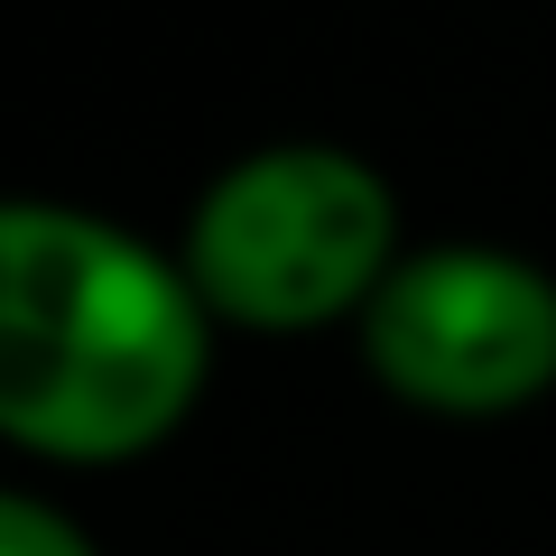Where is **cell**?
Segmentation results:
<instances>
[{
  "mask_svg": "<svg viewBox=\"0 0 556 556\" xmlns=\"http://www.w3.org/2000/svg\"><path fill=\"white\" fill-rule=\"evenodd\" d=\"M177 260L223 334H325L362 325L408 260L399 186L343 139H260L195 186Z\"/></svg>",
  "mask_w": 556,
  "mask_h": 556,
  "instance_id": "obj_2",
  "label": "cell"
},
{
  "mask_svg": "<svg viewBox=\"0 0 556 556\" xmlns=\"http://www.w3.org/2000/svg\"><path fill=\"white\" fill-rule=\"evenodd\" d=\"M362 371L427 417H510L556 390V269L510 241H408L353 325Z\"/></svg>",
  "mask_w": 556,
  "mask_h": 556,
  "instance_id": "obj_3",
  "label": "cell"
},
{
  "mask_svg": "<svg viewBox=\"0 0 556 556\" xmlns=\"http://www.w3.org/2000/svg\"><path fill=\"white\" fill-rule=\"evenodd\" d=\"M214 334L177 241L65 195H0V445L139 464L195 417Z\"/></svg>",
  "mask_w": 556,
  "mask_h": 556,
  "instance_id": "obj_1",
  "label": "cell"
},
{
  "mask_svg": "<svg viewBox=\"0 0 556 556\" xmlns=\"http://www.w3.org/2000/svg\"><path fill=\"white\" fill-rule=\"evenodd\" d=\"M0 556H102L65 501L28 492V482H0Z\"/></svg>",
  "mask_w": 556,
  "mask_h": 556,
  "instance_id": "obj_4",
  "label": "cell"
}]
</instances>
